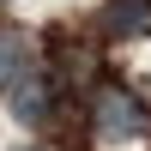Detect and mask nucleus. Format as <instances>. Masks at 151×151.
I'll use <instances>...</instances> for the list:
<instances>
[{
  "instance_id": "f03ea898",
  "label": "nucleus",
  "mask_w": 151,
  "mask_h": 151,
  "mask_svg": "<svg viewBox=\"0 0 151 151\" xmlns=\"http://www.w3.org/2000/svg\"><path fill=\"white\" fill-rule=\"evenodd\" d=\"M6 91H12V115H18V127H42V121L55 115V79H48V73H18Z\"/></svg>"
},
{
  "instance_id": "f257e3e1",
  "label": "nucleus",
  "mask_w": 151,
  "mask_h": 151,
  "mask_svg": "<svg viewBox=\"0 0 151 151\" xmlns=\"http://www.w3.org/2000/svg\"><path fill=\"white\" fill-rule=\"evenodd\" d=\"M91 127H97L103 145H127V139H145L151 115H145V103H139L133 91L103 85V91H97V109H91Z\"/></svg>"
},
{
  "instance_id": "7ed1b4c3",
  "label": "nucleus",
  "mask_w": 151,
  "mask_h": 151,
  "mask_svg": "<svg viewBox=\"0 0 151 151\" xmlns=\"http://www.w3.org/2000/svg\"><path fill=\"white\" fill-rule=\"evenodd\" d=\"M103 30L109 36H145L151 30V0H109Z\"/></svg>"
},
{
  "instance_id": "20e7f679",
  "label": "nucleus",
  "mask_w": 151,
  "mask_h": 151,
  "mask_svg": "<svg viewBox=\"0 0 151 151\" xmlns=\"http://www.w3.org/2000/svg\"><path fill=\"white\" fill-rule=\"evenodd\" d=\"M24 67H30V42H24L18 30H0V91H6Z\"/></svg>"
}]
</instances>
